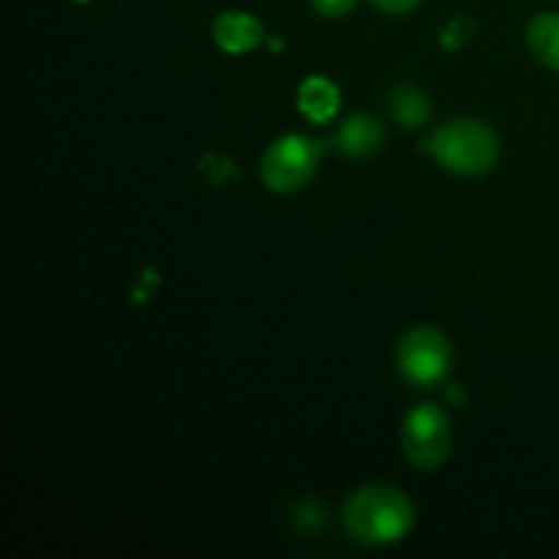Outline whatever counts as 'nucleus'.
Returning <instances> with one entry per match:
<instances>
[{
    "mask_svg": "<svg viewBox=\"0 0 559 559\" xmlns=\"http://www.w3.org/2000/svg\"><path fill=\"white\" fill-rule=\"evenodd\" d=\"M344 530L364 546H391L415 527V506L393 486H364L342 511Z\"/></svg>",
    "mask_w": 559,
    "mask_h": 559,
    "instance_id": "nucleus-1",
    "label": "nucleus"
},
{
    "mask_svg": "<svg viewBox=\"0 0 559 559\" xmlns=\"http://www.w3.org/2000/svg\"><path fill=\"white\" fill-rule=\"evenodd\" d=\"M429 151L445 173L475 178L489 173L500 158V136L484 120L456 118L431 134Z\"/></svg>",
    "mask_w": 559,
    "mask_h": 559,
    "instance_id": "nucleus-2",
    "label": "nucleus"
},
{
    "mask_svg": "<svg viewBox=\"0 0 559 559\" xmlns=\"http://www.w3.org/2000/svg\"><path fill=\"white\" fill-rule=\"evenodd\" d=\"M396 369L407 385L435 391L445 385L453 369V347L435 325L409 328L396 344Z\"/></svg>",
    "mask_w": 559,
    "mask_h": 559,
    "instance_id": "nucleus-3",
    "label": "nucleus"
},
{
    "mask_svg": "<svg viewBox=\"0 0 559 559\" xmlns=\"http://www.w3.org/2000/svg\"><path fill=\"white\" fill-rule=\"evenodd\" d=\"M320 142L306 134H284L267 145L260 162V178L273 194L300 191L320 167Z\"/></svg>",
    "mask_w": 559,
    "mask_h": 559,
    "instance_id": "nucleus-4",
    "label": "nucleus"
},
{
    "mask_svg": "<svg viewBox=\"0 0 559 559\" xmlns=\"http://www.w3.org/2000/svg\"><path fill=\"white\" fill-rule=\"evenodd\" d=\"M402 448L413 467L424 473L440 469L453 448V426L445 409L437 404H418L409 409L402 424Z\"/></svg>",
    "mask_w": 559,
    "mask_h": 559,
    "instance_id": "nucleus-5",
    "label": "nucleus"
},
{
    "mask_svg": "<svg viewBox=\"0 0 559 559\" xmlns=\"http://www.w3.org/2000/svg\"><path fill=\"white\" fill-rule=\"evenodd\" d=\"M382 145H385V126L380 123V118L366 112L344 120L333 136V151L349 158H369L380 153Z\"/></svg>",
    "mask_w": 559,
    "mask_h": 559,
    "instance_id": "nucleus-6",
    "label": "nucleus"
},
{
    "mask_svg": "<svg viewBox=\"0 0 559 559\" xmlns=\"http://www.w3.org/2000/svg\"><path fill=\"white\" fill-rule=\"evenodd\" d=\"M213 41L229 55L251 52L265 41V25L246 11H222L213 20Z\"/></svg>",
    "mask_w": 559,
    "mask_h": 559,
    "instance_id": "nucleus-7",
    "label": "nucleus"
},
{
    "mask_svg": "<svg viewBox=\"0 0 559 559\" xmlns=\"http://www.w3.org/2000/svg\"><path fill=\"white\" fill-rule=\"evenodd\" d=\"M298 107L314 123H328L342 107V93L328 76H309L298 87Z\"/></svg>",
    "mask_w": 559,
    "mask_h": 559,
    "instance_id": "nucleus-8",
    "label": "nucleus"
},
{
    "mask_svg": "<svg viewBox=\"0 0 559 559\" xmlns=\"http://www.w3.org/2000/svg\"><path fill=\"white\" fill-rule=\"evenodd\" d=\"M527 47L540 66L559 71V11H544L530 20Z\"/></svg>",
    "mask_w": 559,
    "mask_h": 559,
    "instance_id": "nucleus-9",
    "label": "nucleus"
},
{
    "mask_svg": "<svg viewBox=\"0 0 559 559\" xmlns=\"http://www.w3.org/2000/svg\"><path fill=\"white\" fill-rule=\"evenodd\" d=\"M388 109L404 129H418V126L429 123L431 118V102L420 87H396L391 102H388Z\"/></svg>",
    "mask_w": 559,
    "mask_h": 559,
    "instance_id": "nucleus-10",
    "label": "nucleus"
},
{
    "mask_svg": "<svg viewBox=\"0 0 559 559\" xmlns=\"http://www.w3.org/2000/svg\"><path fill=\"white\" fill-rule=\"evenodd\" d=\"M473 31H475L473 20H467V16H456V20L448 22L445 31H442V44H445L448 49H459L464 41H467Z\"/></svg>",
    "mask_w": 559,
    "mask_h": 559,
    "instance_id": "nucleus-11",
    "label": "nucleus"
},
{
    "mask_svg": "<svg viewBox=\"0 0 559 559\" xmlns=\"http://www.w3.org/2000/svg\"><path fill=\"white\" fill-rule=\"evenodd\" d=\"M358 0H309L311 9L320 16H347Z\"/></svg>",
    "mask_w": 559,
    "mask_h": 559,
    "instance_id": "nucleus-12",
    "label": "nucleus"
},
{
    "mask_svg": "<svg viewBox=\"0 0 559 559\" xmlns=\"http://www.w3.org/2000/svg\"><path fill=\"white\" fill-rule=\"evenodd\" d=\"M371 5H374V9H380L382 14H409V11H415L418 9L420 3H424V0H369Z\"/></svg>",
    "mask_w": 559,
    "mask_h": 559,
    "instance_id": "nucleus-13",
    "label": "nucleus"
},
{
    "mask_svg": "<svg viewBox=\"0 0 559 559\" xmlns=\"http://www.w3.org/2000/svg\"><path fill=\"white\" fill-rule=\"evenodd\" d=\"M80 3H85V0H80Z\"/></svg>",
    "mask_w": 559,
    "mask_h": 559,
    "instance_id": "nucleus-14",
    "label": "nucleus"
}]
</instances>
